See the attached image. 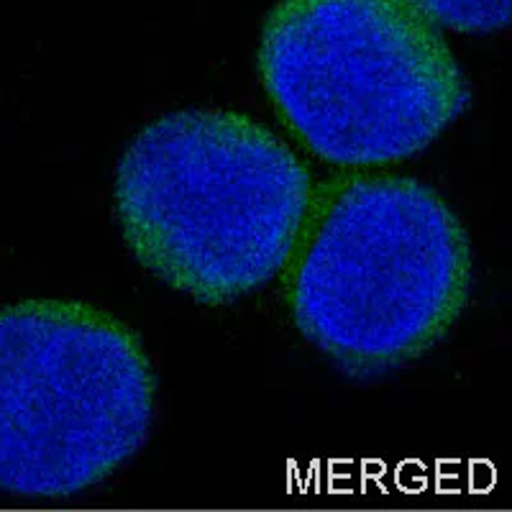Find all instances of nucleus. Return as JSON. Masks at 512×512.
<instances>
[{
  "mask_svg": "<svg viewBox=\"0 0 512 512\" xmlns=\"http://www.w3.org/2000/svg\"><path fill=\"white\" fill-rule=\"evenodd\" d=\"M259 70L282 123L336 167L420 154L469 105L446 39L408 0H280Z\"/></svg>",
  "mask_w": 512,
  "mask_h": 512,
  "instance_id": "nucleus-3",
  "label": "nucleus"
},
{
  "mask_svg": "<svg viewBox=\"0 0 512 512\" xmlns=\"http://www.w3.org/2000/svg\"><path fill=\"white\" fill-rule=\"evenodd\" d=\"M282 285L295 326L338 367L390 372L461 318L472 249L436 190L349 172L313 185Z\"/></svg>",
  "mask_w": 512,
  "mask_h": 512,
  "instance_id": "nucleus-1",
  "label": "nucleus"
},
{
  "mask_svg": "<svg viewBox=\"0 0 512 512\" xmlns=\"http://www.w3.org/2000/svg\"><path fill=\"white\" fill-rule=\"evenodd\" d=\"M154 418L139 336L77 300L0 308V489L62 500L134 459Z\"/></svg>",
  "mask_w": 512,
  "mask_h": 512,
  "instance_id": "nucleus-4",
  "label": "nucleus"
},
{
  "mask_svg": "<svg viewBox=\"0 0 512 512\" xmlns=\"http://www.w3.org/2000/svg\"><path fill=\"white\" fill-rule=\"evenodd\" d=\"M410 6L433 26L464 31V34H492L510 26L512 0H408Z\"/></svg>",
  "mask_w": 512,
  "mask_h": 512,
  "instance_id": "nucleus-5",
  "label": "nucleus"
},
{
  "mask_svg": "<svg viewBox=\"0 0 512 512\" xmlns=\"http://www.w3.org/2000/svg\"><path fill=\"white\" fill-rule=\"evenodd\" d=\"M313 177L290 146L233 111L164 116L128 144L116 208L134 256L200 303H231L282 272Z\"/></svg>",
  "mask_w": 512,
  "mask_h": 512,
  "instance_id": "nucleus-2",
  "label": "nucleus"
}]
</instances>
